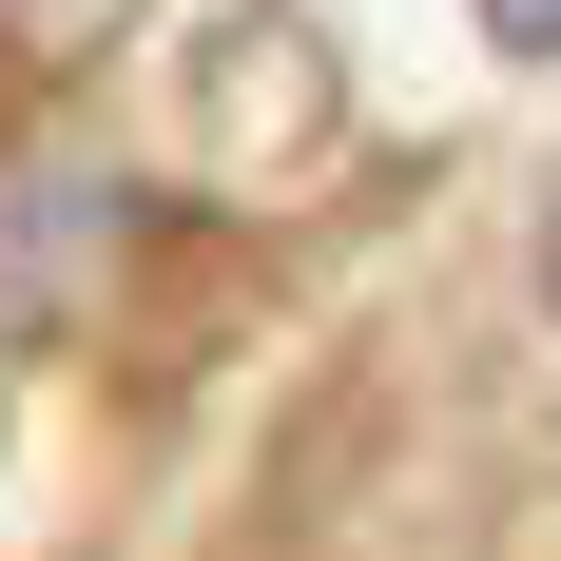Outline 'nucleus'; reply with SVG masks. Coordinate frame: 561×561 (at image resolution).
<instances>
[{"instance_id":"nucleus-1","label":"nucleus","mask_w":561,"mask_h":561,"mask_svg":"<svg viewBox=\"0 0 561 561\" xmlns=\"http://www.w3.org/2000/svg\"><path fill=\"white\" fill-rule=\"evenodd\" d=\"M484 20H504V39H523V58H542V39H561V0H484Z\"/></svg>"},{"instance_id":"nucleus-2","label":"nucleus","mask_w":561,"mask_h":561,"mask_svg":"<svg viewBox=\"0 0 561 561\" xmlns=\"http://www.w3.org/2000/svg\"><path fill=\"white\" fill-rule=\"evenodd\" d=\"M542 272H561V232H542Z\"/></svg>"}]
</instances>
